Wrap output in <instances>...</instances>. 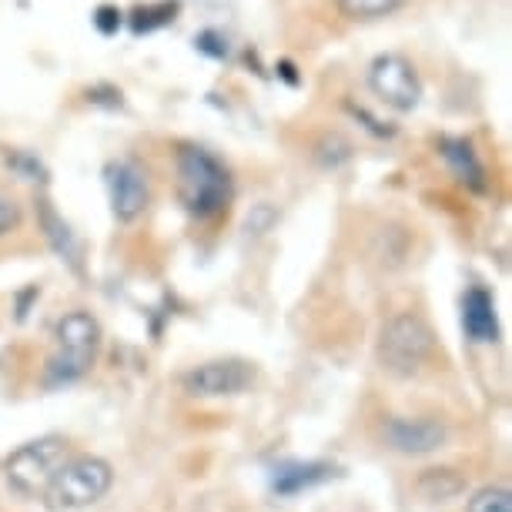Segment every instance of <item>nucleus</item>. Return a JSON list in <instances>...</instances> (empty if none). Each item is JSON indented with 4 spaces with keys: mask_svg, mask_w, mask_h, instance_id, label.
Returning <instances> with one entry per match:
<instances>
[{
    "mask_svg": "<svg viewBox=\"0 0 512 512\" xmlns=\"http://www.w3.org/2000/svg\"><path fill=\"white\" fill-rule=\"evenodd\" d=\"M178 195L191 218H218L235 198V181H231L228 164L201 144H185L178 151Z\"/></svg>",
    "mask_w": 512,
    "mask_h": 512,
    "instance_id": "f257e3e1",
    "label": "nucleus"
},
{
    "mask_svg": "<svg viewBox=\"0 0 512 512\" xmlns=\"http://www.w3.org/2000/svg\"><path fill=\"white\" fill-rule=\"evenodd\" d=\"M101 352V322L91 312H67L54 325V355L44 365V382L71 385L91 372Z\"/></svg>",
    "mask_w": 512,
    "mask_h": 512,
    "instance_id": "f03ea898",
    "label": "nucleus"
},
{
    "mask_svg": "<svg viewBox=\"0 0 512 512\" xmlns=\"http://www.w3.org/2000/svg\"><path fill=\"white\" fill-rule=\"evenodd\" d=\"M111 486H114V469L108 459L77 456L64 462V469L51 479L41 502L51 512H81L108 496Z\"/></svg>",
    "mask_w": 512,
    "mask_h": 512,
    "instance_id": "7ed1b4c3",
    "label": "nucleus"
},
{
    "mask_svg": "<svg viewBox=\"0 0 512 512\" xmlns=\"http://www.w3.org/2000/svg\"><path fill=\"white\" fill-rule=\"evenodd\" d=\"M436 352V335L429 322L415 312L389 318L379 335V365L395 379H412Z\"/></svg>",
    "mask_w": 512,
    "mask_h": 512,
    "instance_id": "20e7f679",
    "label": "nucleus"
},
{
    "mask_svg": "<svg viewBox=\"0 0 512 512\" xmlns=\"http://www.w3.org/2000/svg\"><path fill=\"white\" fill-rule=\"evenodd\" d=\"M67 462V439L61 436H41L34 442H24L4 459V479L14 492L27 499H44L47 486Z\"/></svg>",
    "mask_w": 512,
    "mask_h": 512,
    "instance_id": "39448f33",
    "label": "nucleus"
},
{
    "mask_svg": "<svg viewBox=\"0 0 512 512\" xmlns=\"http://www.w3.org/2000/svg\"><path fill=\"white\" fill-rule=\"evenodd\" d=\"M255 365L245 359H211L181 375V385L191 399H231L251 389Z\"/></svg>",
    "mask_w": 512,
    "mask_h": 512,
    "instance_id": "423d86ee",
    "label": "nucleus"
},
{
    "mask_svg": "<svg viewBox=\"0 0 512 512\" xmlns=\"http://www.w3.org/2000/svg\"><path fill=\"white\" fill-rule=\"evenodd\" d=\"M369 88L395 111H412L422 101V81L409 57L379 54L369 67Z\"/></svg>",
    "mask_w": 512,
    "mask_h": 512,
    "instance_id": "0eeeda50",
    "label": "nucleus"
},
{
    "mask_svg": "<svg viewBox=\"0 0 512 512\" xmlns=\"http://www.w3.org/2000/svg\"><path fill=\"white\" fill-rule=\"evenodd\" d=\"M104 188H108L111 215L118 218L121 225H131V221H138L144 211H148L151 188H148V175L141 171V164L108 161V168H104Z\"/></svg>",
    "mask_w": 512,
    "mask_h": 512,
    "instance_id": "6e6552de",
    "label": "nucleus"
},
{
    "mask_svg": "<svg viewBox=\"0 0 512 512\" xmlns=\"http://www.w3.org/2000/svg\"><path fill=\"white\" fill-rule=\"evenodd\" d=\"M449 429L439 419H429V415H419V419H409V415H389L382 425V442L399 456H432L446 446Z\"/></svg>",
    "mask_w": 512,
    "mask_h": 512,
    "instance_id": "1a4fd4ad",
    "label": "nucleus"
},
{
    "mask_svg": "<svg viewBox=\"0 0 512 512\" xmlns=\"http://www.w3.org/2000/svg\"><path fill=\"white\" fill-rule=\"evenodd\" d=\"M462 328L479 345H492L499 338L496 302H492V295L482 285H472L466 298H462Z\"/></svg>",
    "mask_w": 512,
    "mask_h": 512,
    "instance_id": "9d476101",
    "label": "nucleus"
},
{
    "mask_svg": "<svg viewBox=\"0 0 512 512\" xmlns=\"http://www.w3.org/2000/svg\"><path fill=\"white\" fill-rule=\"evenodd\" d=\"M439 154L462 185L472 188V191H486V168H482L476 148H472L466 138H442Z\"/></svg>",
    "mask_w": 512,
    "mask_h": 512,
    "instance_id": "9b49d317",
    "label": "nucleus"
},
{
    "mask_svg": "<svg viewBox=\"0 0 512 512\" xmlns=\"http://www.w3.org/2000/svg\"><path fill=\"white\" fill-rule=\"evenodd\" d=\"M332 472L335 469L328 466V462H288V466L275 469L272 489L278 496H298L302 489H312L318 482H325Z\"/></svg>",
    "mask_w": 512,
    "mask_h": 512,
    "instance_id": "f8f14e48",
    "label": "nucleus"
},
{
    "mask_svg": "<svg viewBox=\"0 0 512 512\" xmlns=\"http://www.w3.org/2000/svg\"><path fill=\"white\" fill-rule=\"evenodd\" d=\"M466 476L459 469H449V466H432V469H422L419 479H415V489H419L422 499L429 502H452L466 492Z\"/></svg>",
    "mask_w": 512,
    "mask_h": 512,
    "instance_id": "ddd939ff",
    "label": "nucleus"
},
{
    "mask_svg": "<svg viewBox=\"0 0 512 512\" xmlns=\"http://www.w3.org/2000/svg\"><path fill=\"white\" fill-rule=\"evenodd\" d=\"M41 225H44L47 241H51V248L61 258H67V262L74 265V272H77V268H81V245H77L71 225H67V221L51 208V201H41Z\"/></svg>",
    "mask_w": 512,
    "mask_h": 512,
    "instance_id": "4468645a",
    "label": "nucleus"
},
{
    "mask_svg": "<svg viewBox=\"0 0 512 512\" xmlns=\"http://www.w3.org/2000/svg\"><path fill=\"white\" fill-rule=\"evenodd\" d=\"M178 14V0H161V4H148V7H138L131 17V31L134 34H151L158 27L171 24Z\"/></svg>",
    "mask_w": 512,
    "mask_h": 512,
    "instance_id": "2eb2a0df",
    "label": "nucleus"
},
{
    "mask_svg": "<svg viewBox=\"0 0 512 512\" xmlns=\"http://www.w3.org/2000/svg\"><path fill=\"white\" fill-rule=\"evenodd\" d=\"M409 0H338V11L349 21H375V17H389Z\"/></svg>",
    "mask_w": 512,
    "mask_h": 512,
    "instance_id": "dca6fc26",
    "label": "nucleus"
},
{
    "mask_svg": "<svg viewBox=\"0 0 512 512\" xmlns=\"http://www.w3.org/2000/svg\"><path fill=\"white\" fill-rule=\"evenodd\" d=\"M349 158H352V144H349V138H342L338 131L325 134V138L315 144V161L322 164V168H328V171L342 168Z\"/></svg>",
    "mask_w": 512,
    "mask_h": 512,
    "instance_id": "f3484780",
    "label": "nucleus"
},
{
    "mask_svg": "<svg viewBox=\"0 0 512 512\" xmlns=\"http://www.w3.org/2000/svg\"><path fill=\"white\" fill-rule=\"evenodd\" d=\"M466 512H512L509 486H486V489L472 492Z\"/></svg>",
    "mask_w": 512,
    "mask_h": 512,
    "instance_id": "a211bd4d",
    "label": "nucleus"
},
{
    "mask_svg": "<svg viewBox=\"0 0 512 512\" xmlns=\"http://www.w3.org/2000/svg\"><path fill=\"white\" fill-rule=\"evenodd\" d=\"M195 47H198V54L211 57V61H225V57L231 54V51H228V37L221 34V31H215V27L201 31V34L195 37Z\"/></svg>",
    "mask_w": 512,
    "mask_h": 512,
    "instance_id": "6ab92c4d",
    "label": "nucleus"
},
{
    "mask_svg": "<svg viewBox=\"0 0 512 512\" xmlns=\"http://www.w3.org/2000/svg\"><path fill=\"white\" fill-rule=\"evenodd\" d=\"M275 221H278V211L262 201V205L251 208V215L245 218V231H248V235H255V238H258V235H265V231H272V228H275Z\"/></svg>",
    "mask_w": 512,
    "mask_h": 512,
    "instance_id": "aec40b11",
    "label": "nucleus"
},
{
    "mask_svg": "<svg viewBox=\"0 0 512 512\" xmlns=\"http://www.w3.org/2000/svg\"><path fill=\"white\" fill-rule=\"evenodd\" d=\"M91 21H94V27H98L101 37H114L121 31V11L114 4H101L98 11H94Z\"/></svg>",
    "mask_w": 512,
    "mask_h": 512,
    "instance_id": "412c9836",
    "label": "nucleus"
},
{
    "mask_svg": "<svg viewBox=\"0 0 512 512\" xmlns=\"http://www.w3.org/2000/svg\"><path fill=\"white\" fill-rule=\"evenodd\" d=\"M17 225H21V208H17L11 198L0 195V238L11 235Z\"/></svg>",
    "mask_w": 512,
    "mask_h": 512,
    "instance_id": "4be33fe9",
    "label": "nucleus"
},
{
    "mask_svg": "<svg viewBox=\"0 0 512 512\" xmlns=\"http://www.w3.org/2000/svg\"><path fill=\"white\" fill-rule=\"evenodd\" d=\"M11 168H17L27 181H41L44 178V168H41V161L31 158V154H14L11 158Z\"/></svg>",
    "mask_w": 512,
    "mask_h": 512,
    "instance_id": "5701e85b",
    "label": "nucleus"
},
{
    "mask_svg": "<svg viewBox=\"0 0 512 512\" xmlns=\"http://www.w3.org/2000/svg\"><path fill=\"white\" fill-rule=\"evenodd\" d=\"M278 71H282V77H285L288 84H298V74H295V64L292 61H282V64H278Z\"/></svg>",
    "mask_w": 512,
    "mask_h": 512,
    "instance_id": "b1692460",
    "label": "nucleus"
}]
</instances>
